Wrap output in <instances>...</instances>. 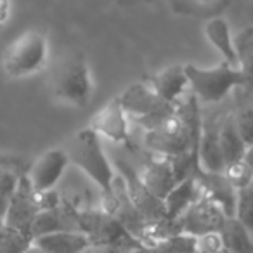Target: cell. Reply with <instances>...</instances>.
I'll return each instance as SVG.
<instances>
[{
  "mask_svg": "<svg viewBox=\"0 0 253 253\" xmlns=\"http://www.w3.org/2000/svg\"><path fill=\"white\" fill-rule=\"evenodd\" d=\"M87 126L102 141L106 139L115 144H123L130 137V118L116 97L106 102L99 111H95Z\"/></svg>",
  "mask_w": 253,
  "mask_h": 253,
  "instance_id": "12",
  "label": "cell"
},
{
  "mask_svg": "<svg viewBox=\"0 0 253 253\" xmlns=\"http://www.w3.org/2000/svg\"><path fill=\"white\" fill-rule=\"evenodd\" d=\"M238 50V68L245 77V84L253 88V28H246L234 37Z\"/></svg>",
  "mask_w": 253,
  "mask_h": 253,
  "instance_id": "23",
  "label": "cell"
},
{
  "mask_svg": "<svg viewBox=\"0 0 253 253\" xmlns=\"http://www.w3.org/2000/svg\"><path fill=\"white\" fill-rule=\"evenodd\" d=\"M116 99L128 115L130 122L134 120V122L141 123L146 130L175 113L173 104L163 101L149 82L148 84L146 82H134L123 88L122 94L116 95Z\"/></svg>",
  "mask_w": 253,
  "mask_h": 253,
  "instance_id": "7",
  "label": "cell"
},
{
  "mask_svg": "<svg viewBox=\"0 0 253 253\" xmlns=\"http://www.w3.org/2000/svg\"><path fill=\"white\" fill-rule=\"evenodd\" d=\"M243 160H245V163L250 167V170L253 172V146H248V148H246L245 158H243Z\"/></svg>",
  "mask_w": 253,
  "mask_h": 253,
  "instance_id": "30",
  "label": "cell"
},
{
  "mask_svg": "<svg viewBox=\"0 0 253 253\" xmlns=\"http://www.w3.org/2000/svg\"><path fill=\"white\" fill-rule=\"evenodd\" d=\"M116 170H118L120 177L123 180V187H125V194L134 207V210L141 215L144 222L149 220H162L167 218L165 208H163V201L155 198L148 191V187L142 184L139 173L132 169L128 163L123 160H116Z\"/></svg>",
  "mask_w": 253,
  "mask_h": 253,
  "instance_id": "9",
  "label": "cell"
},
{
  "mask_svg": "<svg viewBox=\"0 0 253 253\" xmlns=\"http://www.w3.org/2000/svg\"><path fill=\"white\" fill-rule=\"evenodd\" d=\"M189 88L194 92L198 101L207 104H217L224 101L232 90L245 87V77L238 66H231L222 61L217 66H196L184 64Z\"/></svg>",
  "mask_w": 253,
  "mask_h": 253,
  "instance_id": "5",
  "label": "cell"
},
{
  "mask_svg": "<svg viewBox=\"0 0 253 253\" xmlns=\"http://www.w3.org/2000/svg\"><path fill=\"white\" fill-rule=\"evenodd\" d=\"M32 245V239L7 225L0 224V253H23Z\"/></svg>",
  "mask_w": 253,
  "mask_h": 253,
  "instance_id": "25",
  "label": "cell"
},
{
  "mask_svg": "<svg viewBox=\"0 0 253 253\" xmlns=\"http://www.w3.org/2000/svg\"><path fill=\"white\" fill-rule=\"evenodd\" d=\"M194 2H198V4H211L215 0H194Z\"/></svg>",
  "mask_w": 253,
  "mask_h": 253,
  "instance_id": "32",
  "label": "cell"
},
{
  "mask_svg": "<svg viewBox=\"0 0 253 253\" xmlns=\"http://www.w3.org/2000/svg\"><path fill=\"white\" fill-rule=\"evenodd\" d=\"M220 236L229 253H253V236L236 217L225 218Z\"/></svg>",
  "mask_w": 253,
  "mask_h": 253,
  "instance_id": "21",
  "label": "cell"
},
{
  "mask_svg": "<svg viewBox=\"0 0 253 253\" xmlns=\"http://www.w3.org/2000/svg\"><path fill=\"white\" fill-rule=\"evenodd\" d=\"M194 241H196L194 238H187L186 241H184V245L180 246L179 250H177V253H196V246H194Z\"/></svg>",
  "mask_w": 253,
  "mask_h": 253,
  "instance_id": "29",
  "label": "cell"
},
{
  "mask_svg": "<svg viewBox=\"0 0 253 253\" xmlns=\"http://www.w3.org/2000/svg\"><path fill=\"white\" fill-rule=\"evenodd\" d=\"M234 125L245 146H253V108H243L234 115Z\"/></svg>",
  "mask_w": 253,
  "mask_h": 253,
  "instance_id": "27",
  "label": "cell"
},
{
  "mask_svg": "<svg viewBox=\"0 0 253 253\" xmlns=\"http://www.w3.org/2000/svg\"><path fill=\"white\" fill-rule=\"evenodd\" d=\"M94 90L92 68L82 52L66 54L50 71L49 92L57 104L84 109L90 104Z\"/></svg>",
  "mask_w": 253,
  "mask_h": 253,
  "instance_id": "1",
  "label": "cell"
},
{
  "mask_svg": "<svg viewBox=\"0 0 253 253\" xmlns=\"http://www.w3.org/2000/svg\"><path fill=\"white\" fill-rule=\"evenodd\" d=\"M234 217L245 225L253 236V182L238 191Z\"/></svg>",
  "mask_w": 253,
  "mask_h": 253,
  "instance_id": "24",
  "label": "cell"
},
{
  "mask_svg": "<svg viewBox=\"0 0 253 253\" xmlns=\"http://www.w3.org/2000/svg\"><path fill=\"white\" fill-rule=\"evenodd\" d=\"M149 84L156 94L170 104H175L177 99L182 97L189 88V80H187L184 64H169L162 68L153 75Z\"/></svg>",
  "mask_w": 253,
  "mask_h": 253,
  "instance_id": "16",
  "label": "cell"
},
{
  "mask_svg": "<svg viewBox=\"0 0 253 253\" xmlns=\"http://www.w3.org/2000/svg\"><path fill=\"white\" fill-rule=\"evenodd\" d=\"M217 253H229L227 250H222V252H217Z\"/></svg>",
  "mask_w": 253,
  "mask_h": 253,
  "instance_id": "33",
  "label": "cell"
},
{
  "mask_svg": "<svg viewBox=\"0 0 253 253\" xmlns=\"http://www.w3.org/2000/svg\"><path fill=\"white\" fill-rule=\"evenodd\" d=\"M25 172H19L11 160L0 158V220L4 218L12 194Z\"/></svg>",
  "mask_w": 253,
  "mask_h": 253,
  "instance_id": "22",
  "label": "cell"
},
{
  "mask_svg": "<svg viewBox=\"0 0 253 253\" xmlns=\"http://www.w3.org/2000/svg\"><path fill=\"white\" fill-rule=\"evenodd\" d=\"M23 253H45V252H42V250H40V248H37V246H35V245H33V243H32V245H30L28 248H26V250H25V252H23Z\"/></svg>",
  "mask_w": 253,
  "mask_h": 253,
  "instance_id": "31",
  "label": "cell"
},
{
  "mask_svg": "<svg viewBox=\"0 0 253 253\" xmlns=\"http://www.w3.org/2000/svg\"><path fill=\"white\" fill-rule=\"evenodd\" d=\"M68 167H70V158L66 155V149L50 148L32 163L25 175L35 193H49L54 191L57 182L63 179Z\"/></svg>",
  "mask_w": 253,
  "mask_h": 253,
  "instance_id": "10",
  "label": "cell"
},
{
  "mask_svg": "<svg viewBox=\"0 0 253 253\" xmlns=\"http://www.w3.org/2000/svg\"><path fill=\"white\" fill-rule=\"evenodd\" d=\"M64 149L70 158V165L80 169L104 193L109 203H115L116 170L106 156L102 139L88 126H85L71 135Z\"/></svg>",
  "mask_w": 253,
  "mask_h": 253,
  "instance_id": "2",
  "label": "cell"
},
{
  "mask_svg": "<svg viewBox=\"0 0 253 253\" xmlns=\"http://www.w3.org/2000/svg\"><path fill=\"white\" fill-rule=\"evenodd\" d=\"M218 141H220L222 156H224L225 169L232 163L245 158L246 146L241 141L234 125V116H227L218 123Z\"/></svg>",
  "mask_w": 253,
  "mask_h": 253,
  "instance_id": "20",
  "label": "cell"
},
{
  "mask_svg": "<svg viewBox=\"0 0 253 253\" xmlns=\"http://www.w3.org/2000/svg\"><path fill=\"white\" fill-rule=\"evenodd\" d=\"M205 37L213 49L218 50L224 63L231 66H238V50H236L234 35L231 32V25L224 18H211L205 23Z\"/></svg>",
  "mask_w": 253,
  "mask_h": 253,
  "instance_id": "19",
  "label": "cell"
},
{
  "mask_svg": "<svg viewBox=\"0 0 253 253\" xmlns=\"http://www.w3.org/2000/svg\"><path fill=\"white\" fill-rule=\"evenodd\" d=\"M49 56V39L39 30H26L4 49L0 66L9 78L23 80L45 70Z\"/></svg>",
  "mask_w": 253,
  "mask_h": 253,
  "instance_id": "4",
  "label": "cell"
},
{
  "mask_svg": "<svg viewBox=\"0 0 253 253\" xmlns=\"http://www.w3.org/2000/svg\"><path fill=\"white\" fill-rule=\"evenodd\" d=\"M12 11H14L12 0H0V28L11 21Z\"/></svg>",
  "mask_w": 253,
  "mask_h": 253,
  "instance_id": "28",
  "label": "cell"
},
{
  "mask_svg": "<svg viewBox=\"0 0 253 253\" xmlns=\"http://www.w3.org/2000/svg\"><path fill=\"white\" fill-rule=\"evenodd\" d=\"M196 160L201 172L222 173L225 170L222 156L220 141H218V123H201L200 137L196 142Z\"/></svg>",
  "mask_w": 253,
  "mask_h": 253,
  "instance_id": "13",
  "label": "cell"
},
{
  "mask_svg": "<svg viewBox=\"0 0 253 253\" xmlns=\"http://www.w3.org/2000/svg\"><path fill=\"white\" fill-rule=\"evenodd\" d=\"M39 213L40 210L39 205H37L35 191L32 189L28 179L23 173L18 182V187H16L14 194H12L11 201H9V207L5 210L4 218H2V224L32 239V225Z\"/></svg>",
  "mask_w": 253,
  "mask_h": 253,
  "instance_id": "11",
  "label": "cell"
},
{
  "mask_svg": "<svg viewBox=\"0 0 253 253\" xmlns=\"http://www.w3.org/2000/svg\"><path fill=\"white\" fill-rule=\"evenodd\" d=\"M78 231L90 238L92 246H111L125 252L142 250L139 239L122 224V220L106 210L78 211Z\"/></svg>",
  "mask_w": 253,
  "mask_h": 253,
  "instance_id": "6",
  "label": "cell"
},
{
  "mask_svg": "<svg viewBox=\"0 0 253 253\" xmlns=\"http://www.w3.org/2000/svg\"><path fill=\"white\" fill-rule=\"evenodd\" d=\"M225 177L229 179V182L234 186L236 191L243 189V187L250 186L253 182V172L250 170V167L245 163V160H239V162L229 165L224 170Z\"/></svg>",
  "mask_w": 253,
  "mask_h": 253,
  "instance_id": "26",
  "label": "cell"
},
{
  "mask_svg": "<svg viewBox=\"0 0 253 253\" xmlns=\"http://www.w3.org/2000/svg\"><path fill=\"white\" fill-rule=\"evenodd\" d=\"M225 213L220 207L201 194V198L194 205H191L182 215L175 220L177 232L189 238H200V236L210 234V232H220L225 222Z\"/></svg>",
  "mask_w": 253,
  "mask_h": 253,
  "instance_id": "8",
  "label": "cell"
},
{
  "mask_svg": "<svg viewBox=\"0 0 253 253\" xmlns=\"http://www.w3.org/2000/svg\"><path fill=\"white\" fill-rule=\"evenodd\" d=\"M200 130L201 120L196 111L191 120L173 113L144 132V146L162 158H175L187 153L196 155Z\"/></svg>",
  "mask_w": 253,
  "mask_h": 253,
  "instance_id": "3",
  "label": "cell"
},
{
  "mask_svg": "<svg viewBox=\"0 0 253 253\" xmlns=\"http://www.w3.org/2000/svg\"><path fill=\"white\" fill-rule=\"evenodd\" d=\"M32 243L45 253H85L92 241L82 231H56L37 236Z\"/></svg>",
  "mask_w": 253,
  "mask_h": 253,
  "instance_id": "17",
  "label": "cell"
},
{
  "mask_svg": "<svg viewBox=\"0 0 253 253\" xmlns=\"http://www.w3.org/2000/svg\"><path fill=\"white\" fill-rule=\"evenodd\" d=\"M201 186L198 182L196 173L182 179L172 187L169 194L163 200V208L169 220L175 222L191 205H194L201 198Z\"/></svg>",
  "mask_w": 253,
  "mask_h": 253,
  "instance_id": "18",
  "label": "cell"
},
{
  "mask_svg": "<svg viewBox=\"0 0 253 253\" xmlns=\"http://www.w3.org/2000/svg\"><path fill=\"white\" fill-rule=\"evenodd\" d=\"M139 177H141L142 184L148 187L149 193L155 198H158L160 201L165 200V196L172 191V187L179 182L172 160L162 158V156L151 160L146 165L144 172L139 173Z\"/></svg>",
  "mask_w": 253,
  "mask_h": 253,
  "instance_id": "15",
  "label": "cell"
},
{
  "mask_svg": "<svg viewBox=\"0 0 253 253\" xmlns=\"http://www.w3.org/2000/svg\"><path fill=\"white\" fill-rule=\"evenodd\" d=\"M198 182L201 186V193L208 200L213 201L217 207L225 213V217H234L236 213V201H238V191L234 189L225 173H208V172H196Z\"/></svg>",
  "mask_w": 253,
  "mask_h": 253,
  "instance_id": "14",
  "label": "cell"
}]
</instances>
